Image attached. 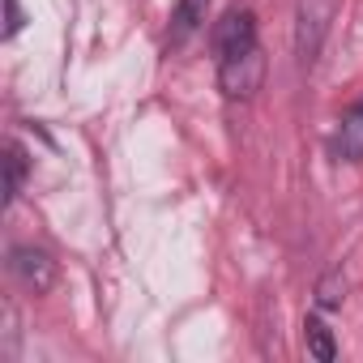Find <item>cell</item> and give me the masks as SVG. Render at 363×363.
Returning <instances> with one entry per match:
<instances>
[{"label":"cell","mask_w":363,"mask_h":363,"mask_svg":"<svg viewBox=\"0 0 363 363\" xmlns=\"http://www.w3.org/2000/svg\"><path fill=\"white\" fill-rule=\"evenodd\" d=\"M214 52H218V86L227 99H252L265 77V56L257 39V18L252 9H231L218 30H214Z\"/></svg>","instance_id":"6da1fadb"},{"label":"cell","mask_w":363,"mask_h":363,"mask_svg":"<svg viewBox=\"0 0 363 363\" xmlns=\"http://www.w3.org/2000/svg\"><path fill=\"white\" fill-rule=\"evenodd\" d=\"M329 13H333V0H299V26H295V52L299 65H312L320 52V39L329 30Z\"/></svg>","instance_id":"7a4b0ae2"},{"label":"cell","mask_w":363,"mask_h":363,"mask_svg":"<svg viewBox=\"0 0 363 363\" xmlns=\"http://www.w3.org/2000/svg\"><path fill=\"white\" fill-rule=\"evenodd\" d=\"M9 274L26 286V291H35V295H43L52 282H56V261L43 252V248H30V244H18L13 252H9Z\"/></svg>","instance_id":"3957f363"},{"label":"cell","mask_w":363,"mask_h":363,"mask_svg":"<svg viewBox=\"0 0 363 363\" xmlns=\"http://www.w3.org/2000/svg\"><path fill=\"white\" fill-rule=\"evenodd\" d=\"M337 158L363 162V103L346 107V116L337 120Z\"/></svg>","instance_id":"277c9868"},{"label":"cell","mask_w":363,"mask_h":363,"mask_svg":"<svg viewBox=\"0 0 363 363\" xmlns=\"http://www.w3.org/2000/svg\"><path fill=\"white\" fill-rule=\"evenodd\" d=\"M206 9H210V0H179V5H175V13H171V43L175 48L201 30Z\"/></svg>","instance_id":"5b68a950"},{"label":"cell","mask_w":363,"mask_h":363,"mask_svg":"<svg viewBox=\"0 0 363 363\" xmlns=\"http://www.w3.org/2000/svg\"><path fill=\"white\" fill-rule=\"evenodd\" d=\"M26 167H30L26 150H22L18 141H9V145H5V201H9V206L18 201V193H22V184H26Z\"/></svg>","instance_id":"8992f818"},{"label":"cell","mask_w":363,"mask_h":363,"mask_svg":"<svg viewBox=\"0 0 363 363\" xmlns=\"http://www.w3.org/2000/svg\"><path fill=\"white\" fill-rule=\"evenodd\" d=\"M303 346H308V354L320 359V363H329V359L337 354V342H333V333H329V325H325L320 316H308V320H303Z\"/></svg>","instance_id":"52a82bcc"},{"label":"cell","mask_w":363,"mask_h":363,"mask_svg":"<svg viewBox=\"0 0 363 363\" xmlns=\"http://www.w3.org/2000/svg\"><path fill=\"white\" fill-rule=\"evenodd\" d=\"M342 299H346V278H342V269H333V274L320 278V286H316V303L329 312V308H342Z\"/></svg>","instance_id":"ba28073f"},{"label":"cell","mask_w":363,"mask_h":363,"mask_svg":"<svg viewBox=\"0 0 363 363\" xmlns=\"http://www.w3.org/2000/svg\"><path fill=\"white\" fill-rule=\"evenodd\" d=\"M22 5H18V0H5V39H13L18 30H22Z\"/></svg>","instance_id":"9c48e42d"}]
</instances>
